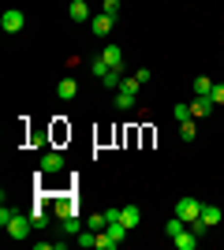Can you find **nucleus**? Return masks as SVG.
<instances>
[{
  "instance_id": "8",
  "label": "nucleus",
  "mask_w": 224,
  "mask_h": 250,
  "mask_svg": "<svg viewBox=\"0 0 224 250\" xmlns=\"http://www.w3.org/2000/svg\"><path fill=\"white\" fill-rule=\"evenodd\" d=\"M67 15H71V22H90V19H94V15H90V4H86V0H71Z\"/></svg>"
},
{
  "instance_id": "19",
  "label": "nucleus",
  "mask_w": 224,
  "mask_h": 250,
  "mask_svg": "<svg viewBox=\"0 0 224 250\" xmlns=\"http://www.w3.org/2000/svg\"><path fill=\"white\" fill-rule=\"evenodd\" d=\"M194 94H198V97H205V94H213V83H209V79H205V75H198V79H194Z\"/></svg>"
},
{
  "instance_id": "10",
  "label": "nucleus",
  "mask_w": 224,
  "mask_h": 250,
  "mask_svg": "<svg viewBox=\"0 0 224 250\" xmlns=\"http://www.w3.org/2000/svg\"><path fill=\"white\" fill-rule=\"evenodd\" d=\"M213 112V97L205 94V97H198L194 94V101H191V116H209Z\"/></svg>"
},
{
  "instance_id": "25",
  "label": "nucleus",
  "mask_w": 224,
  "mask_h": 250,
  "mask_svg": "<svg viewBox=\"0 0 224 250\" xmlns=\"http://www.w3.org/2000/svg\"><path fill=\"white\" fill-rule=\"evenodd\" d=\"M135 79H139V83L146 86V83H149V67H139V71H135Z\"/></svg>"
},
{
  "instance_id": "24",
  "label": "nucleus",
  "mask_w": 224,
  "mask_h": 250,
  "mask_svg": "<svg viewBox=\"0 0 224 250\" xmlns=\"http://www.w3.org/2000/svg\"><path fill=\"white\" fill-rule=\"evenodd\" d=\"M209 97H213V104H224V83H217V86H213V94H209Z\"/></svg>"
},
{
  "instance_id": "2",
  "label": "nucleus",
  "mask_w": 224,
  "mask_h": 250,
  "mask_svg": "<svg viewBox=\"0 0 224 250\" xmlns=\"http://www.w3.org/2000/svg\"><path fill=\"white\" fill-rule=\"evenodd\" d=\"M139 79H123V83H120V94H116V108L120 112H127L131 104H135V97H139Z\"/></svg>"
},
{
  "instance_id": "9",
  "label": "nucleus",
  "mask_w": 224,
  "mask_h": 250,
  "mask_svg": "<svg viewBox=\"0 0 224 250\" xmlns=\"http://www.w3.org/2000/svg\"><path fill=\"white\" fill-rule=\"evenodd\" d=\"M75 94H79V83H75L71 75H64V79L56 83V97H64V101H71Z\"/></svg>"
},
{
  "instance_id": "14",
  "label": "nucleus",
  "mask_w": 224,
  "mask_h": 250,
  "mask_svg": "<svg viewBox=\"0 0 224 250\" xmlns=\"http://www.w3.org/2000/svg\"><path fill=\"white\" fill-rule=\"evenodd\" d=\"M30 220H34V228H45V224H49V220H53V217H49V209H45L41 202H38V206L30 209Z\"/></svg>"
},
{
  "instance_id": "6",
  "label": "nucleus",
  "mask_w": 224,
  "mask_h": 250,
  "mask_svg": "<svg viewBox=\"0 0 224 250\" xmlns=\"http://www.w3.org/2000/svg\"><path fill=\"white\" fill-rule=\"evenodd\" d=\"M53 213H56L60 220H64V217H79V206H75V198L60 194V198H53Z\"/></svg>"
},
{
  "instance_id": "12",
  "label": "nucleus",
  "mask_w": 224,
  "mask_h": 250,
  "mask_svg": "<svg viewBox=\"0 0 224 250\" xmlns=\"http://www.w3.org/2000/svg\"><path fill=\"white\" fill-rule=\"evenodd\" d=\"M120 220H123L127 228H139V224H142V209H139V206H127V209H120Z\"/></svg>"
},
{
  "instance_id": "18",
  "label": "nucleus",
  "mask_w": 224,
  "mask_h": 250,
  "mask_svg": "<svg viewBox=\"0 0 224 250\" xmlns=\"http://www.w3.org/2000/svg\"><path fill=\"white\" fill-rule=\"evenodd\" d=\"M194 135H198L194 120H183V124H180V138H183V142H194Z\"/></svg>"
},
{
  "instance_id": "11",
  "label": "nucleus",
  "mask_w": 224,
  "mask_h": 250,
  "mask_svg": "<svg viewBox=\"0 0 224 250\" xmlns=\"http://www.w3.org/2000/svg\"><path fill=\"white\" fill-rule=\"evenodd\" d=\"M172 243H176V250H194V247H198V235H194L191 228H183V231H180V235H176Z\"/></svg>"
},
{
  "instance_id": "17",
  "label": "nucleus",
  "mask_w": 224,
  "mask_h": 250,
  "mask_svg": "<svg viewBox=\"0 0 224 250\" xmlns=\"http://www.w3.org/2000/svg\"><path fill=\"white\" fill-rule=\"evenodd\" d=\"M86 228L105 231V228H108V213H94V217H86Z\"/></svg>"
},
{
  "instance_id": "15",
  "label": "nucleus",
  "mask_w": 224,
  "mask_h": 250,
  "mask_svg": "<svg viewBox=\"0 0 224 250\" xmlns=\"http://www.w3.org/2000/svg\"><path fill=\"white\" fill-rule=\"evenodd\" d=\"M82 228H86V224L79 217H64V220H60V231H64V235H79Z\"/></svg>"
},
{
  "instance_id": "5",
  "label": "nucleus",
  "mask_w": 224,
  "mask_h": 250,
  "mask_svg": "<svg viewBox=\"0 0 224 250\" xmlns=\"http://www.w3.org/2000/svg\"><path fill=\"white\" fill-rule=\"evenodd\" d=\"M112 26H116V19H112V15H105V11H97L94 19H90V30H94L97 38H108V34H112Z\"/></svg>"
},
{
  "instance_id": "1",
  "label": "nucleus",
  "mask_w": 224,
  "mask_h": 250,
  "mask_svg": "<svg viewBox=\"0 0 224 250\" xmlns=\"http://www.w3.org/2000/svg\"><path fill=\"white\" fill-rule=\"evenodd\" d=\"M4 228H8V239H30L34 220H30V213H15V217H11Z\"/></svg>"
},
{
  "instance_id": "16",
  "label": "nucleus",
  "mask_w": 224,
  "mask_h": 250,
  "mask_svg": "<svg viewBox=\"0 0 224 250\" xmlns=\"http://www.w3.org/2000/svg\"><path fill=\"white\" fill-rule=\"evenodd\" d=\"M221 217H224V213H221L217 206H202V220L209 224V228H217V224H221Z\"/></svg>"
},
{
  "instance_id": "4",
  "label": "nucleus",
  "mask_w": 224,
  "mask_h": 250,
  "mask_svg": "<svg viewBox=\"0 0 224 250\" xmlns=\"http://www.w3.org/2000/svg\"><path fill=\"white\" fill-rule=\"evenodd\" d=\"M0 26H4V30H8V34H19L22 26H26V15H22L19 8H8V11H4V15H0Z\"/></svg>"
},
{
  "instance_id": "3",
  "label": "nucleus",
  "mask_w": 224,
  "mask_h": 250,
  "mask_svg": "<svg viewBox=\"0 0 224 250\" xmlns=\"http://www.w3.org/2000/svg\"><path fill=\"white\" fill-rule=\"evenodd\" d=\"M202 206H205V202H198V198H191V194H187V198L176 202V217H183L187 224H191V220L202 217Z\"/></svg>"
},
{
  "instance_id": "13",
  "label": "nucleus",
  "mask_w": 224,
  "mask_h": 250,
  "mask_svg": "<svg viewBox=\"0 0 224 250\" xmlns=\"http://www.w3.org/2000/svg\"><path fill=\"white\" fill-rule=\"evenodd\" d=\"M101 60H105L108 67H123V49H120V45H108V49L101 52Z\"/></svg>"
},
{
  "instance_id": "20",
  "label": "nucleus",
  "mask_w": 224,
  "mask_h": 250,
  "mask_svg": "<svg viewBox=\"0 0 224 250\" xmlns=\"http://www.w3.org/2000/svg\"><path fill=\"white\" fill-rule=\"evenodd\" d=\"M90 71H94V79H97V83H101V79H105V75H108V71H112V67H108V63H105V60H101V56H97V60H94V63H90Z\"/></svg>"
},
{
  "instance_id": "22",
  "label": "nucleus",
  "mask_w": 224,
  "mask_h": 250,
  "mask_svg": "<svg viewBox=\"0 0 224 250\" xmlns=\"http://www.w3.org/2000/svg\"><path fill=\"white\" fill-rule=\"evenodd\" d=\"M120 8H123L120 0H105V4H101V11H105V15H112V19L120 15Z\"/></svg>"
},
{
  "instance_id": "7",
  "label": "nucleus",
  "mask_w": 224,
  "mask_h": 250,
  "mask_svg": "<svg viewBox=\"0 0 224 250\" xmlns=\"http://www.w3.org/2000/svg\"><path fill=\"white\" fill-rule=\"evenodd\" d=\"M41 172H45V176H56V172H64V157L56 153V149H49V153L41 157Z\"/></svg>"
},
{
  "instance_id": "23",
  "label": "nucleus",
  "mask_w": 224,
  "mask_h": 250,
  "mask_svg": "<svg viewBox=\"0 0 224 250\" xmlns=\"http://www.w3.org/2000/svg\"><path fill=\"white\" fill-rule=\"evenodd\" d=\"M176 120L183 124V120H194V116H191V108H187V104H176Z\"/></svg>"
},
{
  "instance_id": "21",
  "label": "nucleus",
  "mask_w": 224,
  "mask_h": 250,
  "mask_svg": "<svg viewBox=\"0 0 224 250\" xmlns=\"http://www.w3.org/2000/svg\"><path fill=\"white\" fill-rule=\"evenodd\" d=\"M183 228H187V220H183V217H172V220H168V224H164V231H168L172 239H176V235H180V231H183Z\"/></svg>"
}]
</instances>
